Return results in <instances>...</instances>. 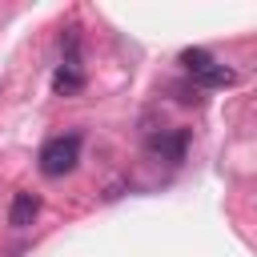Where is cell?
I'll return each mask as SVG.
<instances>
[{
  "label": "cell",
  "mask_w": 257,
  "mask_h": 257,
  "mask_svg": "<svg viewBox=\"0 0 257 257\" xmlns=\"http://www.w3.org/2000/svg\"><path fill=\"white\" fill-rule=\"evenodd\" d=\"M52 88H56L60 96H72V92L84 88V72H80V60H76V56H64V64H60L56 76H52Z\"/></svg>",
  "instance_id": "cell-3"
},
{
  "label": "cell",
  "mask_w": 257,
  "mask_h": 257,
  "mask_svg": "<svg viewBox=\"0 0 257 257\" xmlns=\"http://www.w3.org/2000/svg\"><path fill=\"white\" fill-rule=\"evenodd\" d=\"M185 149H189V133L185 128H165V133H153L149 137V153L169 161V165H181L185 161Z\"/></svg>",
  "instance_id": "cell-2"
},
{
  "label": "cell",
  "mask_w": 257,
  "mask_h": 257,
  "mask_svg": "<svg viewBox=\"0 0 257 257\" xmlns=\"http://www.w3.org/2000/svg\"><path fill=\"white\" fill-rule=\"evenodd\" d=\"M36 161H40V173H44V177H64V173H72L76 161H80V133L44 141V149H40Z\"/></svg>",
  "instance_id": "cell-1"
},
{
  "label": "cell",
  "mask_w": 257,
  "mask_h": 257,
  "mask_svg": "<svg viewBox=\"0 0 257 257\" xmlns=\"http://www.w3.org/2000/svg\"><path fill=\"white\" fill-rule=\"evenodd\" d=\"M177 60H181V68H185L189 76H197L201 68H209V64H213V56H209L205 48H185V52H181Z\"/></svg>",
  "instance_id": "cell-6"
},
{
  "label": "cell",
  "mask_w": 257,
  "mask_h": 257,
  "mask_svg": "<svg viewBox=\"0 0 257 257\" xmlns=\"http://www.w3.org/2000/svg\"><path fill=\"white\" fill-rule=\"evenodd\" d=\"M193 84H201V88H229V84H237V72H233L229 64L213 60L209 68H201V72L193 76Z\"/></svg>",
  "instance_id": "cell-5"
},
{
  "label": "cell",
  "mask_w": 257,
  "mask_h": 257,
  "mask_svg": "<svg viewBox=\"0 0 257 257\" xmlns=\"http://www.w3.org/2000/svg\"><path fill=\"white\" fill-rule=\"evenodd\" d=\"M36 213H40V197H36V193H16L12 205H8V225L28 229V225L36 221Z\"/></svg>",
  "instance_id": "cell-4"
}]
</instances>
